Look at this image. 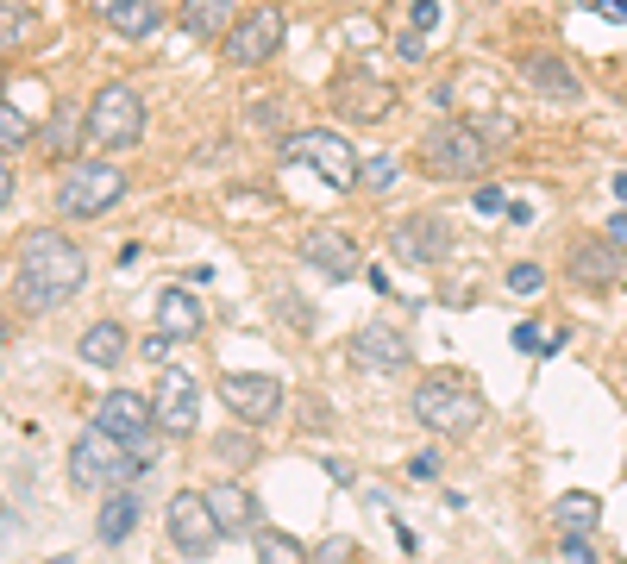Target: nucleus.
I'll use <instances>...</instances> for the list:
<instances>
[{
	"mask_svg": "<svg viewBox=\"0 0 627 564\" xmlns=\"http://www.w3.org/2000/svg\"><path fill=\"white\" fill-rule=\"evenodd\" d=\"M44 564H76V558H69V552H57V558H44Z\"/></svg>",
	"mask_w": 627,
	"mask_h": 564,
	"instance_id": "nucleus-42",
	"label": "nucleus"
},
{
	"mask_svg": "<svg viewBox=\"0 0 627 564\" xmlns=\"http://www.w3.org/2000/svg\"><path fill=\"white\" fill-rule=\"evenodd\" d=\"M521 82L552 94V101H577L584 94V82H577V69L559 57V51H521Z\"/></svg>",
	"mask_w": 627,
	"mask_h": 564,
	"instance_id": "nucleus-15",
	"label": "nucleus"
},
{
	"mask_svg": "<svg viewBox=\"0 0 627 564\" xmlns=\"http://www.w3.org/2000/svg\"><path fill=\"white\" fill-rule=\"evenodd\" d=\"M251 546H258V564H308L295 533H251Z\"/></svg>",
	"mask_w": 627,
	"mask_h": 564,
	"instance_id": "nucleus-27",
	"label": "nucleus"
},
{
	"mask_svg": "<svg viewBox=\"0 0 627 564\" xmlns=\"http://www.w3.org/2000/svg\"><path fill=\"white\" fill-rule=\"evenodd\" d=\"M157 19H164V13H157V0H126V7L107 19V26L120 32V38H151V32H157Z\"/></svg>",
	"mask_w": 627,
	"mask_h": 564,
	"instance_id": "nucleus-25",
	"label": "nucleus"
},
{
	"mask_svg": "<svg viewBox=\"0 0 627 564\" xmlns=\"http://www.w3.org/2000/svg\"><path fill=\"white\" fill-rule=\"evenodd\" d=\"M502 207H508L502 188H496V182H477V214H502Z\"/></svg>",
	"mask_w": 627,
	"mask_h": 564,
	"instance_id": "nucleus-34",
	"label": "nucleus"
},
{
	"mask_svg": "<svg viewBox=\"0 0 627 564\" xmlns=\"http://www.w3.org/2000/svg\"><path fill=\"white\" fill-rule=\"evenodd\" d=\"M283 13L276 7H258V13H239L232 19V32L220 38L226 44V63H239V69H258V63H270L276 51H283Z\"/></svg>",
	"mask_w": 627,
	"mask_h": 564,
	"instance_id": "nucleus-10",
	"label": "nucleus"
},
{
	"mask_svg": "<svg viewBox=\"0 0 627 564\" xmlns=\"http://www.w3.org/2000/svg\"><path fill=\"white\" fill-rule=\"evenodd\" d=\"M439 26V0H414V32H433Z\"/></svg>",
	"mask_w": 627,
	"mask_h": 564,
	"instance_id": "nucleus-35",
	"label": "nucleus"
},
{
	"mask_svg": "<svg viewBox=\"0 0 627 564\" xmlns=\"http://www.w3.org/2000/svg\"><path fill=\"white\" fill-rule=\"evenodd\" d=\"M283 163H308V170L327 182V188H358V151L345 145L339 132H295L283 145Z\"/></svg>",
	"mask_w": 627,
	"mask_h": 564,
	"instance_id": "nucleus-8",
	"label": "nucleus"
},
{
	"mask_svg": "<svg viewBox=\"0 0 627 564\" xmlns=\"http://www.w3.org/2000/svg\"><path fill=\"white\" fill-rule=\"evenodd\" d=\"M82 282H88V257H82V245L69 239V232H32V239L19 245V264H13V295L26 301L32 314L63 308V301L76 295Z\"/></svg>",
	"mask_w": 627,
	"mask_h": 564,
	"instance_id": "nucleus-1",
	"label": "nucleus"
},
{
	"mask_svg": "<svg viewBox=\"0 0 627 564\" xmlns=\"http://www.w3.org/2000/svg\"><path fill=\"white\" fill-rule=\"evenodd\" d=\"M408 477H414V483H433V477H439V458H433V452H414V458H408Z\"/></svg>",
	"mask_w": 627,
	"mask_h": 564,
	"instance_id": "nucleus-33",
	"label": "nucleus"
},
{
	"mask_svg": "<svg viewBox=\"0 0 627 564\" xmlns=\"http://www.w3.org/2000/svg\"><path fill=\"white\" fill-rule=\"evenodd\" d=\"M358 188H377V195H383V188H396V157H370L358 170Z\"/></svg>",
	"mask_w": 627,
	"mask_h": 564,
	"instance_id": "nucleus-29",
	"label": "nucleus"
},
{
	"mask_svg": "<svg viewBox=\"0 0 627 564\" xmlns=\"http://www.w3.org/2000/svg\"><path fill=\"white\" fill-rule=\"evenodd\" d=\"M602 13H609V19H627V0H602Z\"/></svg>",
	"mask_w": 627,
	"mask_h": 564,
	"instance_id": "nucleus-40",
	"label": "nucleus"
},
{
	"mask_svg": "<svg viewBox=\"0 0 627 564\" xmlns=\"http://www.w3.org/2000/svg\"><path fill=\"white\" fill-rule=\"evenodd\" d=\"M609 239H615V245H627V207H621V214L609 220Z\"/></svg>",
	"mask_w": 627,
	"mask_h": 564,
	"instance_id": "nucleus-39",
	"label": "nucleus"
},
{
	"mask_svg": "<svg viewBox=\"0 0 627 564\" xmlns=\"http://www.w3.org/2000/svg\"><path fill=\"white\" fill-rule=\"evenodd\" d=\"M13 201V170H7V157H0V207Z\"/></svg>",
	"mask_w": 627,
	"mask_h": 564,
	"instance_id": "nucleus-38",
	"label": "nucleus"
},
{
	"mask_svg": "<svg viewBox=\"0 0 627 564\" xmlns=\"http://www.w3.org/2000/svg\"><path fill=\"white\" fill-rule=\"evenodd\" d=\"M132 470H138V458L126 452L113 433H101V427H88L76 445H69V483L76 489H126L132 483Z\"/></svg>",
	"mask_w": 627,
	"mask_h": 564,
	"instance_id": "nucleus-5",
	"label": "nucleus"
},
{
	"mask_svg": "<svg viewBox=\"0 0 627 564\" xmlns=\"http://www.w3.org/2000/svg\"><path fill=\"white\" fill-rule=\"evenodd\" d=\"M508 138V126H477V120H446L439 132L421 138V163L433 176H446V182H464V176H477L483 163H490V151Z\"/></svg>",
	"mask_w": 627,
	"mask_h": 564,
	"instance_id": "nucleus-2",
	"label": "nucleus"
},
{
	"mask_svg": "<svg viewBox=\"0 0 627 564\" xmlns=\"http://www.w3.org/2000/svg\"><path fill=\"white\" fill-rule=\"evenodd\" d=\"M120 201H126V170L113 157H76L63 170V182H57V207L76 214V220H95V214H107V207H120Z\"/></svg>",
	"mask_w": 627,
	"mask_h": 564,
	"instance_id": "nucleus-4",
	"label": "nucleus"
},
{
	"mask_svg": "<svg viewBox=\"0 0 627 564\" xmlns=\"http://www.w3.org/2000/svg\"><path fill=\"white\" fill-rule=\"evenodd\" d=\"M552 514H559V527H565V533H596L602 502H596V496H577V489H571V496L552 502Z\"/></svg>",
	"mask_w": 627,
	"mask_h": 564,
	"instance_id": "nucleus-24",
	"label": "nucleus"
},
{
	"mask_svg": "<svg viewBox=\"0 0 627 564\" xmlns=\"http://www.w3.org/2000/svg\"><path fill=\"white\" fill-rule=\"evenodd\" d=\"M345 351H352L358 370H402L408 364V339L396 333V326H358Z\"/></svg>",
	"mask_w": 627,
	"mask_h": 564,
	"instance_id": "nucleus-17",
	"label": "nucleus"
},
{
	"mask_svg": "<svg viewBox=\"0 0 627 564\" xmlns=\"http://www.w3.org/2000/svg\"><path fill=\"white\" fill-rule=\"evenodd\" d=\"M333 101H339V113L345 120H377V113H389V94L383 82H370V76H358V69H345V76L333 82Z\"/></svg>",
	"mask_w": 627,
	"mask_h": 564,
	"instance_id": "nucleus-18",
	"label": "nucleus"
},
{
	"mask_svg": "<svg viewBox=\"0 0 627 564\" xmlns=\"http://www.w3.org/2000/svg\"><path fill=\"white\" fill-rule=\"evenodd\" d=\"M76 358H82L88 370H113V364L126 358V326H120V320H95V326L76 339Z\"/></svg>",
	"mask_w": 627,
	"mask_h": 564,
	"instance_id": "nucleus-19",
	"label": "nucleus"
},
{
	"mask_svg": "<svg viewBox=\"0 0 627 564\" xmlns=\"http://www.w3.org/2000/svg\"><path fill=\"white\" fill-rule=\"evenodd\" d=\"M615 195H621V207H627V176H615Z\"/></svg>",
	"mask_w": 627,
	"mask_h": 564,
	"instance_id": "nucleus-41",
	"label": "nucleus"
},
{
	"mask_svg": "<svg viewBox=\"0 0 627 564\" xmlns=\"http://www.w3.org/2000/svg\"><path fill=\"white\" fill-rule=\"evenodd\" d=\"M301 264L320 270L327 282H352L358 276V251H352L345 232H308V239H301Z\"/></svg>",
	"mask_w": 627,
	"mask_h": 564,
	"instance_id": "nucleus-16",
	"label": "nucleus"
},
{
	"mask_svg": "<svg viewBox=\"0 0 627 564\" xmlns=\"http://www.w3.org/2000/svg\"><path fill=\"white\" fill-rule=\"evenodd\" d=\"M389 251H396L402 264H414V270L446 264V251H452V226L439 220V214H408L396 232H389Z\"/></svg>",
	"mask_w": 627,
	"mask_h": 564,
	"instance_id": "nucleus-13",
	"label": "nucleus"
},
{
	"mask_svg": "<svg viewBox=\"0 0 627 564\" xmlns=\"http://www.w3.org/2000/svg\"><path fill=\"white\" fill-rule=\"evenodd\" d=\"M559 552H565L571 564H596V552H590V533H565V539H559Z\"/></svg>",
	"mask_w": 627,
	"mask_h": 564,
	"instance_id": "nucleus-32",
	"label": "nucleus"
},
{
	"mask_svg": "<svg viewBox=\"0 0 627 564\" xmlns=\"http://www.w3.org/2000/svg\"><path fill=\"white\" fill-rule=\"evenodd\" d=\"M508 289H515V295H540L546 289V270L540 264H515V270H508Z\"/></svg>",
	"mask_w": 627,
	"mask_h": 564,
	"instance_id": "nucleus-30",
	"label": "nucleus"
},
{
	"mask_svg": "<svg viewBox=\"0 0 627 564\" xmlns=\"http://www.w3.org/2000/svg\"><path fill=\"white\" fill-rule=\"evenodd\" d=\"M151 414H157V433H195L201 427V383L189 370H170L157 376V395H151Z\"/></svg>",
	"mask_w": 627,
	"mask_h": 564,
	"instance_id": "nucleus-12",
	"label": "nucleus"
},
{
	"mask_svg": "<svg viewBox=\"0 0 627 564\" xmlns=\"http://www.w3.org/2000/svg\"><path fill=\"white\" fill-rule=\"evenodd\" d=\"M164 527H170V546H176L182 558H207V552L220 546V521H214V508H207L201 489H182V496H170Z\"/></svg>",
	"mask_w": 627,
	"mask_h": 564,
	"instance_id": "nucleus-9",
	"label": "nucleus"
},
{
	"mask_svg": "<svg viewBox=\"0 0 627 564\" xmlns=\"http://www.w3.org/2000/svg\"><path fill=\"white\" fill-rule=\"evenodd\" d=\"M38 32V19L26 0H0V51H13V44H26Z\"/></svg>",
	"mask_w": 627,
	"mask_h": 564,
	"instance_id": "nucleus-26",
	"label": "nucleus"
},
{
	"mask_svg": "<svg viewBox=\"0 0 627 564\" xmlns=\"http://www.w3.org/2000/svg\"><path fill=\"white\" fill-rule=\"evenodd\" d=\"M32 138H38V126H32L13 101H7V94H0V145H7V151H26Z\"/></svg>",
	"mask_w": 627,
	"mask_h": 564,
	"instance_id": "nucleus-28",
	"label": "nucleus"
},
{
	"mask_svg": "<svg viewBox=\"0 0 627 564\" xmlns=\"http://www.w3.org/2000/svg\"><path fill=\"white\" fill-rule=\"evenodd\" d=\"M220 402L239 420H251V427H264V420L283 414V383L264 376V370H226L220 376Z\"/></svg>",
	"mask_w": 627,
	"mask_h": 564,
	"instance_id": "nucleus-11",
	"label": "nucleus"
},
{
	"mask_svg": "<svg viewBox=\"0 0 627 564\" xmlns=\"http://www.w3.org/2000/svg\"><path fill=\"white\" fill-rule=\"evenodd\" d=\"M132 527H138V496H132V489H107V502H101V514H95L101 546H126Z\"/></svg>",
	"mask_w": 627,
	"mask_h": 564,
	"instance_id": "nucleus-21",
	"label": "nucleus"
},
{
	"mask_svg": "<svg viewBox=\"0 0 627 564\" xmlns=\"http://www.w3.org/2000/svg\"><path fill=\"white\" fill-rule=\"evenodd\" d=\"M120 7H126V0H82V13H95V19H113Z\"/></svg>",
	"mask_w": 627,
	"mask_h": 564,
	"instance_id": "nucleus-36",
	"label": "nucleus"
},
{
	"mask_svg": "<svg viewBox=\"0 0 627 564\" xmlns=\"http://www.w3.org/2000/svg\"><path fill=\"white\" fill-rule=\"evenodd\" d=\"M207 508H214L220 533H239V527H251V521H258V502H251L239 483H214V489H207Z\"/></svg>",
	"mask_w": 627,
	"mask_h": 564,
	"instance_id": "nucleus-23",
	"label": "nucleus"
},
{
	"mask_svg": "<svg viewBox=\"0 0 627 564\" xmlns=\"http://www.w3.org/2000/svg\"><path fill=\"white\" fill-rule=\"evenodd\" d=\"M565 270H571V282H584V289H615V282L627 276L615 239H571Z\"/></svg>",
	"mask_w": 627,
	"mask_h": 564,
	"instance_id": "nucleus-14",
	"label": "nucleus"
},
{
	"mask_svg": "<svg viewBox=\"0 0 627 564\" xmlns=\"http://www.w3.org/2000/svg\"><path fill=\"white\" fill-rule=\"evenodd\" d=\"M170 345H176L170 333H157V339H145V358H170Z\"/></svg>",
	"mask_w": 627,
	"mask_h": 564,
	"instance_id": "nucleus-37",
	"label": "nucleus"
},
{
	"mask_svg": "<svg viewBox=\"0 0 627 564\" xmlns=\"http://www.w3.org/2000/svg\"><path fill=\"white\" fill-rule=\"evenodd\" d=\"M546 333H552V326H533V320H521L515 333H508V345H515V351H546Z\"/></svg>",
	"mask_w": 627,
	"mask_h": 564,
	"instance_id": "nucleus-31",
	"label": "nucleus"
},
{
	"mask_svg": "<svg viewBox=\"0 0 627 564\" xmlns=\"http://www.w3.org/2000/svg\"><path fill=\"white\" fill-rule=\"evenodd\" d=\"M88 138L107 151H126L145 138V101H138L132 82H101L95 101H88Z\"/></svg>",
	"mask_w": 627,
	"mask_h": 564,
	"instance_id": "nucleus-6",
	"label": "nucleus"
},
{
	"mask_svg": "<svg viewBox=\"0 0 627 564\" xmlns=\"http://www.w3.org/2000/svg\"><path fill=\"white\" fill-rule=\"evenodd\" d=\"M414 414L427 420V433H446V439H464L483 427V395L464 383V376H427L421 389H414Z\"/></svg>",
	"mask_w": 627,
	"mask_h": 564,
	"instance_id": "nucleus-3",
	"label": "nucleus"
},
{
	"mask_svg": "<svg viewBox=\"0 0 627 564\" xmlns=\"http://www.w3.org/2000/svg\"><path fill=\"white\" fill-rule=\"evenodd\" d=\"M95 427L120 439L138 464H151V452H157V414H151L145 395H132V389H107L101 402H95Z\"/></svg>",
	"mask_w": 627,
	"mask_h": 564,
	"instance_id": "nucleus-7",
	"label": "nucleus"
},
{
	"mask_svg": "<svg viewBox=\"0 0 627 564\" xmlns=\"http://www.w3.org/2000/svg\"><path fill=\"white\" fill-rule=\"evenodd\" d=\"M239 7L232 0H182V32L189 38H226Z\"/></svg>",
	"mask_w": 627,
	"mask_h": 564,
	"instance_id": "nucleus-22",
	"label": "nucleus"
},
{
	"mask_svg": "<svg viewBox=\"0 0 627 564\" xmlns=\"http://www.w3.org/2000/svg\"><path fill=\"white\" fill-rule=\"evenodd\" d=\"M157 326H164L170 339H201L207 314H201V301L189 289H164V295H157Z\"/></svg>",
	"mask_w": 627,
	"mask_h": 564,
	"instance_id": "nucleus-20",
	"label": "nucleus"
}]
</instances>
